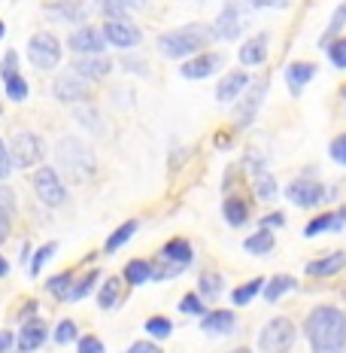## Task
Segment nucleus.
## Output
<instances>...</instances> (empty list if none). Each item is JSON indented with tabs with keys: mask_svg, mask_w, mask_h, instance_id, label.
Listing matches in <instances>:
<instances>
[{
	"mask_svg": "<svg viewBox=\"0 0 346 353\" xmlns=\"http://www.w3.org/2000/svg\"><path fill=\"white\" fill-rule=\"evenodd\" d=\"M313 353H346V314L334 305H316L304 320Z\"/></svg>",
	"mask_w": 346,
	"mask_h": 353,
	"instance_id": "f257e3e1",
	"label": "nucleus"
},
{
	"mask_svg": "<svg viewBox=\"0 0 346 353\" xmlns=\"http://www.w3.org/2000/svg\"><path fill=\"white\" fill-rule=\"evenodd\" d=\"M210 40H213V28H207V25H186V28H176V31L161 34L155 40V46H158V52L164 58L182 61V58L197 55Z\"/></svg>",
	"mask_w": 346,
	"mask_h": 353,
	"instance_id": "f03ea898",
	"label": "nucleus"
},
{
	"mask_svg": "<svg viewBox=\"0 0 346 353\" xmlns=\"http://www.w3.org/2000/svg\"><path fill=\"white\" fill-rule=\"evenodd\" d=\"M55 159H58V165H61V171L73 176L76 183H85L88 176L94 174V168H98L91 146L83 143L79 137H61L55 146Z\"/></svg>",
	"mask_w": 346,
	"mask_h": 353,
	"instance_id": "7ed1b4c3",
	"label": "nucleus"
},
{
	"mask_svg": "<svg viewBox=\"0 0 346 353\" xmlns=\"http://www.w3.org/2000/svg\"><path fill=\"white\" fill-rule=\"evenodd\" d=\"M195 262V250L186 238H171L158 250V265H152V281H171L180 277Z\"/></svg>",
	"mask_w": 346,
	"mask_h": 353,
	"instance_id": "20e7f679",
	"label": "nucleus"
},
{
	"mask_svg": "<svg viewBox=\"0 0 346 353\" xmlns=\"http://www.w3.org/2000/svg\"><path fill=\"white\" fill-rule=\"evenodd\" d=\"M10 161H12V168H21V171L43 165L46 161V143H43V137L34 134V131H19L10 143Z\"/></svg>",
	"mask_w": 346,
	"mask_h": 353,
	"instance_id": "39448f33",
	"label": "nucleus"
},
{
	"mask_svg": "<svg viewBox=\"0 0 346 353\" xmlns=\"http://www.w3.org/2000/svg\"><path fill=\"white\" fill-rule=\"evenodd\" d=\"M294 335H298V329H294V323L289 317H274L264 323V329L259 335V350L261 353H285L294 344Z\"/></svg>",
	"mask_w": 346,
	"mask_h": 353,
	"instance_id": "423d86ee",
	"label": "nucleus"
},
{
	"mask_svg": "<svg viewBox=\"0 0 346 353\" xmlns=\"http://www.w3.org/2000/svg\"><path fill=\"white\" fill-rule=\"evenodd\" d=\"M31 186H34V195L40 198L46 208H61L67 201V186L61 183V174L55 168H36V174L31 176Z\"/></svg>",
	"mask_w": 346,
	"mask_h": 353,
	"instance_id": "0eeeda50",
	"label": "nucleus"
},
{
	"mask_svg": "<svg viewBox=\"0 0 346 353\" xmlns=\"http://www.w3.org/2000/svg\"><path fill=\"white\" fill-rule=\"evenodd\" d=\"M28 61H31L36 70L58 68V61H61V43H58V37L49 31L34 34L31 43H28Z\"/></svg>",
	"mask_w": 346,
	"mask_h": 353,
	"instance_id": "6e6552de",
	"label": "nucleus"
},
{
	"mask_svg": "<svg viewBox=\"0 0 346 353\" xmlns=\"http://www.w3.org/2000/svg\"><path fill=\"white\" fill-rule=\"evenodd\" d=\"M285 195H289V201L294 208H319L322 201H325L328 189L322 186L319 180H310V176H301V180H294L285 186Z\"/></svg>",
	"mask_w": 346,
	"mask_h": 353,
	"instance_id": "1a4fd4ad",
	"label": "nucleus"
},
{
	"mask_svg": "<svg viewBox=\"0 0 346 353\" xmlns=\"http://www.w3.org/2000/svg\"><path fill=\"white\" fill-rule=\"evenodd\" d=\"M67 46H70V52H76V55H100V52L107 49L104 28L83 25L79 31H73V34H70Z\"/></svg>",
	"mask_w": 346,
	"mask_h": 353,
	"instance_id": "9d476101",
	"label": "nucleus"
},
{
	"mask_svg": "<svg viewBox=\"0 0 346 353\" xmlns=\"http://www.w3.org/2000/svg\"><path fill=\"white\" fill-rule=\"evenodd\" d=\"M55 98L61 101V104H79V101H88L91 98V85H88V79L76 77V73H64V77L55 79Z\"/></svg>",
	"mask_w": 346,
	"mask_h": 353,
	"instance_id": "9b49d317",
	"label": "nucleus"
},
{
	"mask_svg": "<svg viewBox=\"0 0 346 353\" xmlns=\"http://www.w3.org/2000/svg\"><path fill=\"white\" fill-rule=\"evenodd\" d=\"M264 94H268V79H255L249 85L246 98H243V104L237 107V128H249L255 122V116H259V110L264 104Z\"/></svg>",
	"mask_w": 346,
	"mask_h": 353,
	"instance_id": "f8f14e48",
	"label": "nucleus"
},
{
	"mask_svg": "<svg viewBox=\"0 0 346 353\" xmlns=\"http://www.w3.org/2000/svg\"><path fill=\"white\" fill-rule=\"evenodd\" d=\"M104 37H107V46H119V49H131L143 43V31L137 25H131V21H107Z\"/></svg>",
	"mask_w": 346,
	"mask_h": 353,
	"instance_id": "ddd939ff",
	"label": "nucleus"
},
{
	"mask_svg": "<svg viewBox=\"0 0 346 353\" xmlns=\"http://www.w3.org/2000/svg\"><path fill=\"white\" fill-rule=\"evenodd\" d=\"M222 64H225V58L219 52H204V55H191L188 61H182L180 73L186 79H207V77H213V73L222 68Z\"/></svg>",
	"mask_w": 346,
	"mask_h": 353,
	"instance_id": "4468645a",
	"label": "nucleus"
},
{
	"mask_svg": "<svg viewBox=\"0 0 346 353\" xmlns=\"http://www.w3.org/2000/svg\"><path fill=\"white\" fill-rule=\"evenodd\" d=\"M46 338H49V326L43 320H21V329H19V335H16V347L21 353H34V350H40L43 344H46Z\"/></svg>",
	"mask_w": 346,
	"mask_h": 353,
	"instance_id": "2eb2a0df",
	"label": "nucleus"
},
{
	"mask_svg": "<svg viewBox=\"0 0 346 353\" xmlns=\"http://www.w3.org/2000/svg\"><path fill=\"white\" fill-rule=\"evenodd\" d=\"M346 268V253L343 250H334V253L328 256H319V259L307 262V277H313V281H322V277H334L340 274V271Z\"/></svg>",
	"mask_w": 346,
	"mask_h": 353,
	"instance_id": "dca6fc26",
	"label": "nucleus"
},
{
	"mask_svg": "<svg viewBox=\"0 0 346 353\" xmlns=\"http://www.w3.org/2000/svg\"><path fill=\"white\" fill-rule=\"evenodd\" d=\"M109 70H113V61L100 52V55H79L73 61V73L83 79H107Z\"/></svg>",
	"mask_w": 346,
	"mask_h": 353,
	"instance_id": "f3484780",
	"label": "nucleus"
},
{
	"mask_svg": "<svg viewBox=\"0 0 346 353\" xmlns=\"http://www.w3.org/2000/svg\"><path fill=\"white\" fill-rule=\"evenodd\" d=\"M240 6L237 3H228L222 12H219L216 25H213V37H219V40H237L240 37Z\"/></svg>",
	"mask_w": 346,
	"mask_h": 353,
	"instance_id": "a211bd4d",
	"label": "nucleus"
},
{
	"mask_svg": "<svg viewBox=\"0 0 346 353\" xmlns=\"http://www.w3.org/2000/svg\"><path fill=\"white\" fill-rule=\"evenodd\" d=\"M268 46H270V37L268 34H255L252 40H246L240 46V64L243 68H261L268 61Z\"/></svg>",
	"mask_w": 346,
	"mask_h": 353,
	"instance_id": "6ab92c4d",
	"label": "nucleus"
},
{
	"mask_svg": "<svg viewBox=\"0 0 346 353\" xmlns=\"http://www.w3.org/2000/svg\"><path fill=\"white\" fill-rule=\"evenodd\" d=\"M243 88H249V73L246 70H231L219 79L216 85V101L219 104H231L234 98H240Z\"/></svg>",
	"mask_w": 346,
	"mask_h": 353,
	"instance_id": "aec40b11",
	"label": "nucleus"
},
{
	"mask_svg": "<svg viewBox=\"0 0 346 353\" xmlns=\"http://www.w3.org/2000/svg\"><path fill=\"white\" fill-rule=\"evenodd\" d=\"M343 225H346V204L343 208H337V210H328V213H322V216L310 219L304 234L307 238H319V234H325V232H340Z\"/></svg>",
	"mask_w": 346,
	"mask_h": 353,
	"instance_id": "412c9836",
	"label": "nucleus"
},
{
	"mask_svg": "<svg viewBox=\"0 0 346 353\" xmlns=\"http://www.w3.org/2000/svg\"><path fill=\"white\" fill-rule=\"evenodd\" d=\"M313 77H316V64L313 61H292L289 68H285V83H289L294 98H298L307 85H310Z\"/></svg>",
	"mask_w": 346,
	"mask_h": 353,
	"instance_id": "4be33fe9",
	"label": "nucleus"
},
{
	"mask_svg": "<svg viewBox=\"0 0 346 353\" xmlns=\"http://www.w3.org/2000/svg\"><path fill=\"white\" fill-rule=\"evenodd\" d=\"M201 329L210 335H231L234 329H237V314L234 311H207Z\"/></svg>",
	"mask_w": 346,
	"mask_h": 353,
	"instance_id": "5701e85b",
	"label": "nucleus"
},
{
	"mask_svg": "<svg viewBox=\"0 0 346 353\" xmlns=\"http://www.w3.org/2000/svg\"><path fill=\"white\" fill-rule=\"evenodd\" d=\"M122 281L131 286H143L152 281V262L149 259H131L122 271Z\"/></svg>",
	"mask_w": 346,
	"mask_h": 353,
	"instance_id": "b1692460",
	"label": "nucleus"
},
{
	"mask_svg": "<svg viewBox=\"0 0 346 353\" xmlns=\"http://www.w3.org/2000/svg\"><path fill=\"white\" fill-rule=\"evenodd\" d=\"M292 290H298V281H294L292 274H277L264 283L261 292H264V301H279L285 292H292Z\"/></svg>",
	"mask_w": 346,
	"mask_h": 353,
	"instance_id": "393cba45",
	"label": "nucleus"
},
{
	"mask_svg": "<svg viewBox=\"0 0 346 353\" xmlns=\"http://www.w3.org/2000/svg\"><path fill=\"white\" fill-rule=\"evenodd\" d=\"M222 216L228 219V225L240 229V225H246V219H249V204L243 201V198H225Z\"/></svg>",
	"mask_w": 346,
	"mask_h": 353,
	"instance_id": "a878e982",
	"label": "nucleus"
},
{
	"mask_svg": "<svg viewBox=\"0 0 346 353\" xmlns=\"http://www.w3.org/2000/svg\"><path fill=\"white\" fill-rule=\"evenodd\" d=\"M243 250H246L249 256H268L270 250H274V232H268V229L252 232L246 241H243Z\"/></svg>",
	"mask_w": 346,
	"mask_h": 353,
	"instance_id": "bb28decb",
	"label": "nucleus"
},
{
	"mask_svg": "<svg viewBox=\"0 0 346 353\" xmlns=\"http://www.w3.org/2000/svg\"><path fill=\"white\" fill-rule=\"evenodd\" d=\"M222 290H225V281H222V274H216V271H204V274L197 277V296H201L204 301L219 299Z\"/></svg>",
	"mask_w": 346,
	"mask_h": 353,
	"instance_id": "cd10ccee",
	"label": "nucleus"
},
{
	"mask_svg": "<svg viewBox=\"0 0 346 353\" xmlns=\"http://www.w3.org/2000/svg\"><path fill=\"white\" fill-rule=\"evenodd\" d=\"M137 229H140V223L137 219H128V223H122L119 229H116L113 234L107 238V247H104V253H119V247H125L131 238L137 234Z\"/></svg>",
	"mask_w": 346,
	"mask_h": 353,
	"instance_id": "c85d7f7f",
	"label": "nucleus"
},
{
	"mask_svg": "<svg viewBox=\"0 0 346 353\" xmlns=\"http://www.w3.org/2000/svg\"><path fill=\"white\" fill-rule=\"evenodd\" d=\"M73 274L70 271H61V274H55V277H49L46 281V290L52 292V296L58 299V301H70V290H73Z\"/></svg>",
	"mask_w": 346,
	"mask_h": 353,
	"instance_id": "c756f323",
	"label": "nucleus"
},
{
	"mask_svg": "<svg viewBox=\"0 0 346 353\" xmlns=\"http://www.w3.org/2000/svg\"><path fill=\"white\" fill-rule=\"evenodd\" d=\"M122 299V281L119 277H109V281H104V286H100L98 292V305L104 307V311H109V307H116Z\"/></svg>",
	"mask_w": 346,
	"mask_h": 353,
	"instance_id": "7c9ffc66",
	"label": "nucleus"
},
{
	"mask_svg": "<svg viewBox=\"0 0 346 353\" xmlns=\"http://www.w3.org/2000/svg\"><path fill=\"white\" fill-rule=\"evenodd\" d=\"M264 283H268V281H261V277H252V281L240 283L237 290L231 292V301H234V305H240V307H243V305H249V301H252V299L264 290Z\"/></svg>",
	"mask_w": 346,
	"mask_h": 353,
	"instance_id": "2f4dec72",
	"label": "nucleus"
},
{
	"mask_svg": "<svg viewBox=\"0 0 346 353\" xmlns=\"http://www.w3.org/2000/svg\"><path fill=\"white\" fill-rule=\"evenodd\" d=\"M252 189H255V195H259L261 201H270V198H277V180H274V176H270L268 171H259V174H255Z\"/></svg>",
	"mask_w": 346,
	"mask_h": 353,
	"instance_id": "473e14b6",
	"label": "nucleus"
},
{
	"mask_svg": "<svg viewBox=\"0 0 346 353\" xmlns=\"http://www.w3.org/2000/svg\"><path fill=\"white\" fill-rule=\"evenodd\" d=\"M98 277H100V271L94 268V271H88V274H83L76 283H73V290H70V301H83L88 292L94 290V283H98Z\"/></svg>",
	"mask_w": 346,
	"mask_h": 353,
	"instance_id": "72a5a7b5",
	"label": "nucleus"
},
{
	"mask_svg": "<svg viewBox=\"0 0 346 353\" xmlns=\"http://www.w3.org/2000/svg\"><path fill=\"white\" fill-rule=\"evenodd\" d=\"M343 25H346V3H340V6H337V12H334V16H331V25H328V31H325V34H322L319 46H322V49H325V46H328V43H331V40H337V34H340V31H343Z\"/></svg>",
	"mask_w": 346,
	"mask_h": 353,
	"instance_id": "f704fd0d",
	"label": "nucleus"
},
{
	"mask_svg": "<svg viewBox=\"0 0 346 353\" xmlns=\"http://www.w3.org/2000/svg\"><path fill=\"white\" fill-rule=\"evenodd\" d=\"M3 85H6V94H10V101H16V104H25V101H28V92H31V88H28V79L21 77V73L10 77Z\"/></svg>",
	"mask_w": 346,
	"mask_h": 353,
	"instance_id": "c9c22d12",
	"label": "nucleus"
},
{
	"mask_svg": "<svg viewBox=\"0 0 346 353\" xmlns=\"http://www.w3.org/2000/svg\"><path fill=\"white\" fill-rule=\"evenodd\" d=\"M146 332L155 338V341H164V338L173 335V323L167 317H149L146 320Z\"/></svg>",
	"mask_w": 346,
	"mask_h": 353,
	"instance_id": "e433bc0d",
	"label": "nucleus"
},
{
	"mask_svg": "<svg viewBox=\"0 0 346 353\" xmlns=\"http://www.w3.org/2000/svg\"><path fill=\"white\" fill-rule=\"evenodd\" d=\"M55 341L61 344V347H67V344H76L79 341V326L73 320H61L55 329Z\"/></svg>",
	"mask_w": 346,
	"mask_h": 353,
	"instance_id": "4c0bfd02",
	"label": "nucleus"
},
{
	"mask_svg": "<svg viewBox=\"0 0 346 353\" xmlns=\"http://www.w3.org/2000/svg\"><path fill=\"white\" fill-rule=\"evenodd\" d=\"M180 311L188 314V317H204L207 305H204V299L197 296V292H188V296H182V301H180Z\"/></svg>",
	"mask_w": 346,
	"mask_h": 353,
	"instance_id": "58836bf2",
	"label": "nucleus"
},
{
	"mask_svg": "<svg viewBox=\"0 0 346 353\" xmlns=\"http://www.w3.org/2000/svg\"><path fill=\"white\" fill-rule=\"evenodd\" d=\"M325 49H328L331 64H334L337 70H346V37H337V40H331Z\"/></svg>",
	"mask_w": 346,
	"mask_h": 353,
	"instance_id": "ea45409f",
	"label": "nucleus"
},
{
	"mask_svg": "<svg viewBox=\"0 0 346 353\" xmlns=\"http://www.w3.org/2000/svg\"><path fill=\"white\" fill-rule=\"evenodd\" d=\"M55 250H58L55 241H49V244H43L40 250H36V253H34V262H31V277L40 274V271H43V265H46V262L55 256Z\"/></svg>",
	"mask_w": 346,
	"mask_h": 353,
	"instance_id": "a19ab883",
	"label": "nucleus"
},
{
	"mask_svg": "<svg viewBox=\"0 0 346 353\" xmlns=\"http://www.w3.org/2000/svg\"><path fill=\"white\" fill-rule=\"evenodd\" d=\"M328 156H331V161H337V165L346 168V131L343 134H337L334 141L328 143Z\"/></svg>",
	"mask_w": 346,
	"mask_h": 353,
	"instance_id": "79ce46f5",
	"label": "nucleus"
},
{
	"mask_svg": "<svg viewBox=\"0 0 346 353\" xmlns=\"http://www.w3.org/2000/svg\"><path fill=\"white\" fill-rule=\"evenodd\" d=\"M64 10H52V16L67 19V21H83L85 19V6L83 3H61Z\"/></svg>",
	"mask_w": 346,
	"mask_h": 353,
	"instance_id": "37998d69",
	"label": "nucleus"
},
{
	"mask_svg": "<svg viewBox=\"0 0 346 353\" xmlns=\"http://www.w3.org/2000/svg\"><path fill=\"white\" fill-rule=\"evenodd\" d=\"M76 353H107V347L98 335H83L76 341Z\"/></svg>",
	"mask_w": 346,
	"mask_h": 353,
	"instance_id": "c03bdc74",
	"label": "nucleus"
},
{
	"mask_svg": "<svg viewBox=\"0 0 346 353\" xmlns=\"http://www.w3.org/2000/svg\"><path fill=\"white\" fill-rule=\"evenodd\" d=\"M19 73V55L16 52H6L3 55V61H0V79H10V77H16Z\"/></svg>",
	"mask_w": 346,
	"mask_h": 353,
	"instance_id": "a18cd8bd",
	"label": "nucleus"
},
{
	"mask_svg": "<svg viewBox=\"0 0 346 353\" xmlns=\"http://www.w3.org/2000/svg\"><path fill=\"white\" fill-rule=\"evenodd\" d=\"M10 171H12V161H10V146L3 143V137H0V183L10 176Z\"/></svg>",
	"mask_w": 346,
	"mask_h": 353,
	"instance_id": "49530a36",
	"label": "nucleus"
},
{
	"mask_svg": "<svg viewBox=\"0 0 346 353\" xmlns=\"http://www.w3.org/2000/svg\"><path fill=\"white\" fill-rule=\"evenodd\" d=\"M125 353H164V350H161L155 341H134Z\"/></svg>",
	"mask_w": 346,
	"mask_h": 353,
	"instance_id": "de8ad7c7",
	"label": "nucleus"
},
{
	"mask_svg": "<svg viewBox=\"0 0 346 353\" xmlns=\"http://www.w3.org/2000/svg\"><path fill=\"white\" fill-rule=\"evenodd\" d=\"M285 223V213H268V216L261 219V229H268V232H274V229H279V225Z\"/></svg>",
	"mask_w": 346,
	"mask_h": 353,
	"instance_id": "09e8293b",
	"label": "nucleus"
},
{
	"mask_svg": "<svg viewBox=\"0 0 346 353\" xmlns=\"http://www.w3.org/2000/svg\"><path fill=\"white\" fill-rule=\"evenodd\" d=\"M249 6H259V10H283L289 6V0H246Z\"/></svg>",
	"mask_w": 346,
	"mask_h": 353,
	"instance_id": "8fccbe9b",
	"label": "nucleus"
},
{
	"mask_svg": "<svg viewBox=\"0 0 346 353\" xmlns=\"http://www.w3.org/2000/svg\"><path fill=\"white\" fill-rule=\"evenodd\" d=\"M16 347V332H10V329H0V353H10Z\"/></svg>",
	"mask_w": 346,
	"mask_h": 353,
	"instance_id": "3c124183",
	"label": "nucleus"
},
{
	"mask_svg": "<svg viewBox=\"0 0 346 353\" xmlns=\"http://www.w3.org/2000/svg\"><path fill=\"white\" fill-rule=\"evenodd\" d=\"M10 229H12V219L6 210H0V244H3L6 238H10Z\"/></svg>",
	"mask_w": 346,
	"mask_h": 353,
	"instance_id": "603ef678",
	"label": "nucleus"
},
{
	"mask_svg": "<svg viewBox=\"0 0 346 353\" xmlns=\"http://www.w3.org/2000/svg\"><path fill=\"white\" fill-rule=\"evenodd\" d=\"M0 210L12 213V192L10 189H0Z\"/></svg>",
	"mask_w": 346,
	"mask_h": 353,
	"instance_id": "864d4df0",
	"label": "nucleus"
},
{
	"mask_svg": "<svg viewBox=\"0 0 346 353\" xmlns=\"http://www.w3.org/2000/svg\"><path fill=\"white\" fill-rule=\"evenodd\" d=\"M125 68H128V70H137V73H149V68H146V64L143 61H131V58H125Z\"/></svg>",
	"mask_w": 346,
	"mask_h": 353,
	"instance_id": "5fc2aeb1",
	"label": "nucleus"
},
{
	"mask_svg": "<svg viewBox=\"0 0 346 353\" xmlns=\"http://www.w3.org/2000/svg\"><path fill=\"white\" fill-rule=\"evenodd\" d=\"M119 6H125V10H143L146 0H116Z\"/></svg>",
	"mask_w": 346,
	"mask_h": 353,
	"instance_id": "6e6d98bb",
	"label": "nucleus"
},
{
	"mask_svg": "<svg viewBox=\"0 0 346 353\" xmlns=\"http://www.w3.org/2000/svg\"><path fill=\"white\" fill-rule=\"evenodd\" d=\"M6 274H10V262H6V259H3V256H0V281H3V277H6Z\"/></svg>",
	"mask_w": 346,
	"mask_h": 353,
	"instance_id": "4d7b16f0",
	"label": "nucleus"
},
{
	"mask_svg": "<svg viewBox=\"0 0 346 353\" xmlns=\"http://www.w3.org/2000/svg\"><path fill=\"white\" fill-rule=\"evenodd\" d=\"M28 256H31V247H21V253H19V262H28Z\"/></svg>",
	"mask_w": 346,
	"mask_h": 353,
	"instance_id": "13d9d810",
	"label": "nucleus"
},
{
	"mask_svg": "<svg viewBox=\"0 0 346 353\" xmlns=\"http://www.w3.org/2000/svg\"><path fill=\"white\" fill-rule=\"evenodd\" d=\"M231 353H252V350H249V347H237V350H231Z\"/></svg>",
	"mask_w": 346,
	"mask_h": 353,
	"instance_id": "bf43d9fd",
	"label": "nucleus"
},
{
	"mask_svg": "<svg viewBox=\"0 0 346 353\" xmlns=\"http://www.w3.org/2000/svg\"><path fill=\"white\" fill-rule=\"evenodd\" d=\"M3 34H6V31H3V21H0V40H3Z\"/></svg>",
	"mask_w": 346,
	"mask_h": 353,
	"instance_id": "052dcab7",
	"label": "nucleus"
},
{
	"mask_svg": "<svg viewBox=\"0 0 346 353\" xmlns=\"http://www.w3.org/2000/svg\"><path fill=\"white\" fill-rule=\"evenodd\" d=\"M340 94H343V101H346V85H343V88H340Z\"/></svg>",
	"mask_w": 346,
	"mask_h": 353,
	"instance_id": "680f3d73",
	"label": "nucleus"
},
{
	"mask_svg": "<svg viewBox=\"0 0 346 353\" xmlns=\"http://www.w3.org/2000/svg\"><path fill=\"white\" fill-rule=\"evenodd\" d=\"M0 116H3V107H0Z\"/></svg>",
	"mask_w": 346,
	"mask_h": 353,
	"instance_id": "e2e57ef3",
	"label": "nucleus"
},
{
	"mask_svg": "<svg viewBox=\"0 0 346 353\" xmlns=\"http://www.w3.org/2000/svg\"><path fill=\"white\" fill-rule=\"evenodd\" d=\"M343 296H346V290H343Z\"/></svg>",
	"mask_w": 346,
	"mask_h": 353,
	"instance_id": "0e129e2a",
	"label": "nucleus"
},
{
	"mask_svg": "<svg viewBox=\"0 0 346 353\" xmlns=\"http://www.w3.org/2000/svg\"><path fill=\"white\" fill-rule=\"evenodd\" d=\"M16 353H21V350H16Z\"/></svg>",
	"mask_w": 346,
	"mask_h": 353,
	"instance_id": "69168bd1",
	"label": "nucleus"
}]
</instances>
